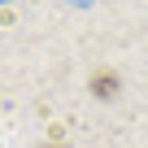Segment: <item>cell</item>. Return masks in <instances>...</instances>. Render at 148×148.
Instances as JSON below:
<instances>
[{
	"mask_svg": "<svg viewBox=\"0 0 148 148\" xmlns=\"http://www.w3.org/2000/svg\"><path fill=\"white\" fill-rule=\"evenodd\" d=\"M118 87H122L118 70H96V74H92V96H96V100H113Z\"/></svg>",
	"mask_w": 148,
	"mask_h": 148,
	"instance_id": "obj_1",
	"label": "cell"
},
{
	"mask_svg": "<svg viewBox=\"0 0 148 148\" xmlns=\"http://www.w3.org/2000/svg\"><path fill=\"white\" fill-rule=\"evenodd\" d=\"M44 148H65V144H44Z\"/></svg>",
	"mask_w": 148,
	"mask_h": 148,
	"instance_id": "obj_2",
	"label": "cell"
}]
</instances>
